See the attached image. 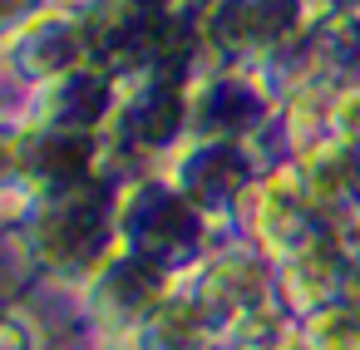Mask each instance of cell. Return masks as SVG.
<instances>
[{"mask_svg": "<svg viewBox=\"0 0 360 350\" xmlns=\"http://www.w3.org/2000/svg\"><path fill=\"white\" fill-rule=\"evenodd\" d=\"M163 340H168V345H178V350H188V345L198 340V330H193V311H178V316H168V325H163Z\"/></svg>", "mask_w": 360, "mask_h": 350, "instance_id": "cell-1", "label": "cell"}]
</instances>
